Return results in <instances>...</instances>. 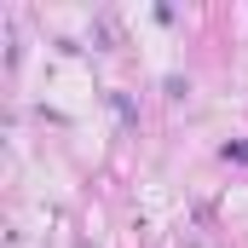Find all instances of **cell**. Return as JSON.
I'll list each match as a JSON object with an SVG mask.
<instances>
[{"mask_svg": "<svg viewBox=\"0 0 248 248\" xmlns=\"http://www.w3.org/2000/svg\"><path fill=\"white\" fill-rule=\"evenodd\" d=\"M219 156H225V162H243V168H248V139H237V144H225Z\"/></svg>", "mask_w": 248, "mask_h": 248, "instance_id": "obj_1", "label": "cell"}]
</instances>
